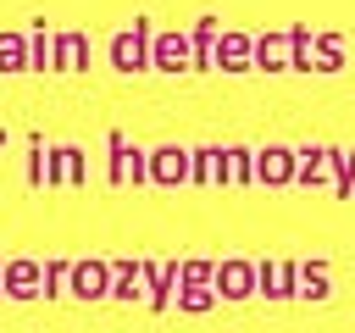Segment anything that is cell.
I'll return each mask as SVG.
<instances>
[{
  "instance_id": "7a4b0ae2",
  "label": "cell",
  "mask_w": 355,
  "mask_h": 333,
  "mask_svg": "<svg viewBox=\"0 0 355 333\" xmlns=\"http://www.w3.org/2000/svg\"><path fill=\"white\" fill-rule=\"evenodd\" d=\"M222 283H227V294H233V300H239V294H250V289H244V266H227V272H222Z\"/></svg>"
},
{
  "instance_id": "6da1fadb",
  "label": "cell",
  "mask_w": 355,
  "mask_h": 333,
  "mask_svg": "<svg viewBox=\"0 0 355 333\" xmlns=\"http://www.w3.org/2000/svg\"><path fill=\"white\" fill-rule=\"evenodd\" d=\"M33 278H39V272H33L28 261H22V266L11 272V289H6V294H33Z\"/></svg>"
}]
</instances>
